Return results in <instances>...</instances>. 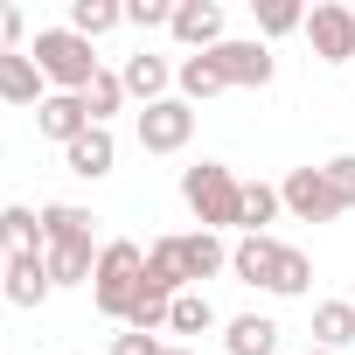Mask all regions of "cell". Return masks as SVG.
Returning a JSON list of instances; mask_svg holds the SVG:
<instances>
[{
	"instance_id": "1",
	"label": "cell",
	"mask_w": 355,
	"mask_h": 355,
	"mask_svg": "<svg viewBox=\"0 0 355 355\" xmlns=\"http://www.w3.org/2000/svg\"><path fill=\"white\" fill-rule=\"evenodd\" d=\"M35 70H42V84H56V91H70V98H84V84L105 70L98 63V42H84L77 28H35Z\"/></svg>"
},
{
	"instance_id": "2",
	"label": "cell",
	"mask_w": 355,
	"mask_h": 355,
	"mask_svg": "<svg viewBox=\"0 0 355 355\" xmlns=\"http://www.w3.org/2000/svg\"><path fill=\"white\" fill-rule=\"evenodd\" d=\"M139 279H146V251H139L132 237H112V244L98 251V272H91V306H98L105 320H125L132 300H139Z\"/></svg>"
},
{
	"instance_id": "3",
	"label": "cell",
	"mask_w": 355,
	"mask_h": 355,
	"mask_svg": "<svg viewBox=\"0 0 355 355\" xmlns=\"http://www.w3.org/2000/svg\"><path fill=\"white\" fill-rule=\"evenodd\" d=\"M182 202L202 230H237V202H244V182L223 167V160H196L182 167Z\"/></svg>"
},
{
	"instance_id": "4",
	"label": "cell",
	"mask_w": 355,
	"mask_h": 355,
	"mask_svg": "<svg viewBox=\"0 0 355 355\" xmlns=\"http://www.w3.org/2000/svg\"><path fill=\"white\" fill-rule=\"evenodd\" d=\"M146 251H160L174 272H182V286H196V279H216V272H230V244L216 237V230H182V237H153Z\"/></svg>"
},
{
	"instance_id": "5",
	"label": "cell",
	"mask_w": 355,
	"mask_h": 355,
	"mask_svg": "<svg viewBox=\"0 0 355 355\" xmlns=\"http://www.w3.org/2000/svg\"><path fill=\"white\" fill-rule=\"evenodd\" d=\"M189 139H196V105L189 98H160V105L139 112V146L146 153H182Z\"/></svg>"
},
{
	"instance_id": "6",
	"label": "cell",
	"mask_w": 355,
	"mask_h": 355,
	"mask_svg": "<svg viewBox=\"0 0 355 355\" xmlns=\"http://www.w3.org/2000/svg\"><path fill=\"white\" fill-rule=\"evenodd\" d=\"M279 202H286L300 223H334V216H348L341 196L327 189V174H320V167H293L286 182H279Z\"/></svg>"
},
{
	"instance_id": "7",
	"label": "cell",
	"mask_w": 355,
	"mask_h": 355,
	"mask_svg": "<svg viewBox=\"0 0 355 355\" xmlns=\"http://www.w3.org/2000/svg\"><path fill=\"white\" fill-rule=\"evenodd\" d=\"M306 42L320 63H355V8H341V0L306 8Z\"/></svg>"
},
{
	"instance_id": "8",
	"label": "cell",
	"mask_w": 355,
	"mask_h": 355,
	"mask_svg": "<svg viewBox=\"0 0 355 355\" xmlns=\"http://www.w3.org/2000/svg\"><path fill=\"white\" fill-rule=\"evenodd\" d=\"M167 35L182 42V49H196V56H209V49L230 42V35H223V8H216V0H174Z\"/></svg>"
},
{
	"instance_id": "9",
	"label": "cell",
	"mask_w": 355,
	"mask_h": 355,
	"mask_svg": "<svg viewBox=\"0 0 355 355\" xmlns=\"http://www.w3.org/2000/svg\"><path fill=\"white\" fill-rule=\"evenodd\" d=\"M209 56H216V70H223V84H230V91H265V84H272V70H279L265 42H223V49H209Z\"/></svg>"
},
{
	"instance_id": "10",
	"label": "cell",
	"mask_w": 355,
	"mask_h": 355,
	"mask_svg": "<svg viewBox=\"0 0 355 355\" xmlns=\"http://www.w3.org/2000/svg\"><path fill=\"white\" fill-rule=\"evenodd\" d=\"M63 167L77 174V182H105V174L119 167V139H112V125H91L84 139H70V146H63Z\"/></svg>"
},
{
	"instance_id": "11",
	"label": "cell",
	"mask_w": 355,
	"mask_h": 355,
	"mask_svg": "<svg viewBox=\"0 0 355 355\" xmlns=\"http://www.w3.org/2000/svg\"><path fill=\"white\" fill-rule=\"evenodd\" d=\"M35 125H42L56 146H70V139H84V132H91V112H84V98H70V91H49V98L35 105Z\"/></svg>"
},
{
	"instance_id": "12",
	"label": "cell",
	"mask_w": 355,
	"mask_h": 355,
	"mask_svg": "<svg viewBox=\"0 0 355 355\" xmlns=\"http://www.w3.org/2000/svg\"><path fill=\"white\" fill-rule=\"evenodd\" d=\"M42 98H49V84H42L35 56L8 49V56H0V105H42Z\"/></svg>"
},
{
	"instance_id": "13",
	"label": "cell",
	"mask_w": 355,
	"mask_h": 355,
	"mask_svg": "<svg viewBox=\"0 0 355 355\" xmlns=\"http://www.w3.org/2000/svg\"><path fill=\"white\" fill-rule=\"evenodd\" d=\"M119 84H125V98H139V105H160V98H167V84H174V70H167V56L139 49V56H125Z\"/></svg>"
},
{
	"instance_id": "14",
	"label": "cell",
	"mask_w": 355,
	"mask_h": 355,
	"mask_svg": "<svg viewBox=\"0 0 355 355\" xmlns=\"http://www.w3.org/2000/svg\"><path fill=\"white\" fill-rule=\"evenodd\" d=\"M0 293H8L21 313H35V306L56 293V286H49V265H42V251H35V258H8V286H0Z\"/></svg>"
},
{
	"instance_id": "15",
	"label": "cell",
	"mask_w": 355,
	"mask_h": 355,
	"mask_svg": "<svg viewBox=\"0 0 355 355\" xmlns=\"http://www.w3.org/2000/svg\"><path fill=\"white\" fill-rule=\"evenodd\" d=\"M0 251H8V258H35L42 251V209H28V202L0 209Z\"/></svg>"
},
{
	"instance_id": "16",
	"label": "cell",
	"mask_w": 355,
	"mask_h": 355,
	"mask_svg": "<svg viewBox=\"0 0 355 355\" xmlns=\"http://www.w3.org/2000/svg\"><path fill=\"white\" fill-rule=\"evenodd\" d=\"M98 251H105V244H49V251H42V265H49V286H91V272H98Z\"/></svg>"
},
{
	"instance_id": "17",
	"label": "cell",
	"mask_w": 355,
	"mask_h": 355,
	"mask_svg": "<svg viewBox=\"0 0 355 355\" xmlns=\"http://www.w3.org/2000/svg\"><path fill=\"white\" fill-rule=\"evenodd\" d=\"M272 265H279V237H237L230 244V272L244 286H265L272 293Z\"/></svg>"
},
{
	"instance_id": "18",
	"label": "cell",
	"mask_w": 355,
	"mask_h": 355,
	"mask_svg": "<svg viewBox=\"0 0 355 355\" xmlns=\"http://www.w3.org/2000/svg\"><path fill=\"white\" fill-rule=\"evenodd\" d=\"M91 223H98L91 209H77V202H49V209H42V251H49V244H91Z\"/></svg>"
},
{
	"instance_id": "19",
	"label": "cell",
	"mask_w": 355,
	"mask_h": 355,
	"mask_svg": "<svg viewBox=\"0 0 355 355\" xmlns=\"http://www.w3.org/2000/svg\"><path fill=\"white\" fill-rule=\"evenodd\" d=\"M355 341V300H320L313 306V348H348Z\"/></svg>"
},
{
	"instance_id": "20",
	"label": "cell",
	"mask_w": 355,
	"mask_h": 355,
	"mask_svg": "<svg viewBox=\"0 0 355 355\" xmlns=\"http://www.w3.org/2000/svg\"><path fill=\"white\" fill-rule=\"evenodd\" d=\"M223 348H230V355H272V348H279V320H265V313H237L230 334H223Z\"/></svg>"
},
{
	"instance_id": "21",
	"label": "cell",
	"mask_w": 355,
	"mask_h": 355,
	"mask_svg": "<svg viewBox=\"0 0 355 355\" xmlns=\"http://www.w3.org/2000/svg\"><path fill=\"white\" fill-rule=\"evenodd\" d=\"M125 21V0H70V21L63 28H77L84 42H98V35H112Z\"/></svg>"
},
{
	"instance_id": "22",
	"label": "cell",
	"mask_w": 355,
	"mask_h": 355,
	"mask_svg": "<svg viewBox=\"0 0 355 355\" xmlns=\"http://www.w3.org/2000/svg\"><path fill=\"white\" fill-rule=\"evenodd\" d=\"M286 202H279V189L272 182H244V202H237V230L244 237H265V223L279 216Z\"/></svg>"
},
{
	"instance_id": "23",
	"label": "cell",
	"mask_w": 355,
	"mask_h": 355,
	"mask_svg": "<svg viewBox=\"0 0 355 355\" xmlns=\"http://www.w3.org/2000/svg\"><path fill=\"white\" fill-rule=\"evenodd\" d=\"M174 84H182V98H189V105H202V98L230 91V84H223V70H216V56H189L182 70H174Z\"/></svg>"
},
{
	"instance_id": "24",
	"label": "cell",
	"mask_w": 355,
	"mask_h": 355,
	"mask_svg": "<svg viewBox=\"0 0 355 355\" xmlns=\"http://www.w3.org/2000/svg\"><path fill=\"white\" fill-rule=\"evenodd\" d=\"M313 286V258L306 251H293V244H279V265H272V293L279 300H300Z\"/></svg>"
},
{
	"instance_id": "25",
	"label": "cell",
	"mask_w": 355,
	"mask_h": 355,
	"mask_svg": "<svg viewBox=\"0 0 355 355\" xmlns=\"http://www.w3.org/2000/svg\"><path fill=\"white\" fill-rule=\"evenodd\" d=\"M125 105V84H119V70H98L91 84H84V112H91V125H112V112Z\"/></svg>"
},
{
	"instance_id": "26",
	"label": "cell",
	"mask_w": 355,
	"mask_h": 355,
	"mask_svg": "<svg viewBox=\"0 0 355 355\" xmlns=\"http://www.w3.org/2000/svg\"><path fill=\"white\" fill-rule=\"evenodd\" d=\"M167 327H174V334H209V327H216L209 293H182V300H174V313H167Z\"/></svg>"
},
{
	"instance_id": "27",
	"label": "cell",
	"mask_w": 355,
	"mask_h": 355,
	"mask_svg": "<svg viewBox=\"0 0 355 355\" xmlns=\"http://www.w3.org/2000/svg\"><path fill=\"white\" fill-rule=\"evenodd\" d=\"M251 15H258L265 35H293V28H306V8H300V0H251Z\"/></svg>"
},
{
	"instance_id": "28",
	"label": "cell",
	"mask_w": 355,
	"mask_h": 355,
	"mask_svg": "<svg viewBox=\"0 0 355 355\" xmlns=\"http://www.w3.org/2000/svg\"><path fill=\"white\" fill-rule=\"evenodd\" d=\"M320 174H327V189L341 196V209H355V153H334Z\"/></svg>"
},
{
	"instance_id": "29",
	"label": "cell",
	"mask_w": 355,
	"mask_h": 355,
	"mask_svg": "<svg viewBox=\"0 0 355 355\" xmlns=\"http://www.w3.org/2000/svg\"><path fill=\"white\" fill-rule=\"evenodd\" d=\"M125 21L132 28H167L174 21V0H125Z\"/></svg>"
},
{
	"instance_id": "30",
	"label": "cell",
	"mask_w": 355,
	"mask_h": 355,
	"mask_svg": "<svg viewBox=\"0 0 355 355\" xmlns=\"http://www.w3.org/2000/svg\"><path fill=\"white\" fill-rule=\"evenodd\" d=\"M21 35H28V15H21V8H0V56L21 49Z\"/></svg>"
},
{
	"instance_id": "31",
	"label": "cell",
	"mask_w": 355,
	"mask_h": 355,
	"mask_svg": "<svg viewBox=\"0 0 355 355\" xmlns=\"http://www.w3.org/2000/svg\"><path fill=\"white\" fill-rule=\"evenodd\" d=\"M160 348H167V341H160V334H132V327H125V334H119V348H112V355H160Z\"/></svg>"
},
{
	"instance_id": "32",
	"label": "cell",
	"mask_w": 355,
	"mask_h": 355,
	"mask_svg": "<svg viewBox=\"0 0 355 355\" xmlns=\"http://www.w3.org/2000/svg\"><path fill=\"white\" fill-rule=\"evenodd\" d=\"M0 286H8V251H0Z\"/></svg>"
},
{
	"instance_id": "33",
	"label": "cell",
	"mask_w": 355,
	"mask_h": 355,
	"mask_svg": "<svg viewBox=\"0 0 355 355\" xmlns=\"http://www.w3.org/2000/svg\"><path fill=\"white\" fill-rule=\"evenodd\" d=\"M160 355H196V348H160Z\"/></svg>"
},
{
	"instance_id": "34",
	"label": "cell",
	"mask_w": 355,
	"mask_h": 355,
	"mask_svg": "<svg viewBox=\"0 0 355 355\" xmlns=\"http://www.w3.org/2000/svg\"><path fill=\"white\" fill-rule=\"evenodd\" d=\"M306 355H334V348H306Z\"/></svg>"
}]
</instances>
